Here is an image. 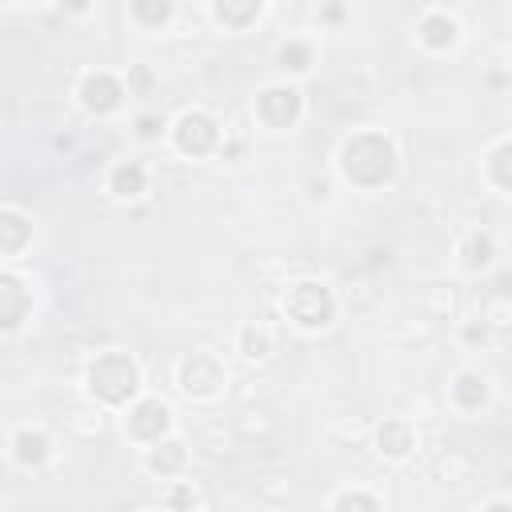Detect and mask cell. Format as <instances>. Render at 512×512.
Segmentation results:
<instances>
[{"mask_svg": "<svg viewBox=\"0 0 512 512\" xmlns=\"http://www.w3.org/2000/svg\"><path fill=\"white\" fill-rule=\"evenodd\" d=\"M156 132H160V120H156V116H140V120H136V136H144V140H152Z\"/></svg>", "mask_w": 512, "mask_h": 512, "instance_id": "603a6c76", "label": "cell"}, {"mask_svg": "<svg viewBox=\"0 0 512 512\" xmlns=\"http://www.w3.org/2000/svg\"><path fill=\"white\" fill-rule=\"evenodd\" d=\"M192 500H196V496H192L188 488H176V492H172V508H188Z\"/></svg>", "mask_w": 512, "mask_h": 512, "instance_id": "d4e9b609", "label": "cell"}, {"mask_svg": "<svg viewBox=\"0 0 512 512\" xmlns=\"http://www.w3.org/2000/svg\"><path fill=\"white\" fill-rule=\"evenodd\" d=\"M168 404L164 400H140L132 412H128V432L136 436V440H148V444H156L164 432H168Z\"/></svg>", "mask_w": 512, "mask_h": 512, "instance_id": "52a82bcc", "label": "cell"}, {"mask_svg": "<svg viewBox=\"0 0 512 512\" xmlns=\"http://www.w3.org/2000/svg\"><path fill=\"white\" fill-rule=\"evenodd\" d=\"M108 184H112L116 196H140L144 192V168L140 164H116Z\"/></svg>", "mask_w": 512, "mask_h": 512, "instance_id": "2e32d148", "label": "cell"}, {"mask_svg": "<svg viewBox=\"0 0 512 512\" xmlns=\"http://www.w3.org/2000/svg\"><path fill=\"white\" fill-rule=\"evenodd\" d=\"M452 396H456L460 408H480V404L488 400V384H484L476 372H460L456 384H452Z\"/></svg>", "mask_w": 512, "mask_h": 512, "instance_id": "9a60e30c", "label": "cell"}, {"mask_svg": "<svg viewBox=\"0 0 512 512\" xmlns=\"http://www.w3.org/2000/svg\"><path fill=\"white\" fill-rule=\"evenodd\" d=\"M256 116L268 124V128H288L296 116H300V92L296 88H264L260 100H256Z\"/></svg>", "mask_w": 512, "mask_h": 512, "instance_id": "8992f818", "label": "cell"}, {"mask_svg": "<svg viewBox=\"0 0 512 512\" xmlns=\"http://www.w3.org/2000/svg\"><path fill=\"white\" fill-rule=\"evenodd\" d=\"M332 512H380V504L368 496V492H340Z\"/></svg>", "mask_w": 512, "mask_h": 512, "instance_id": "ffe728a7", "label": "cell"}, {"mask_svg": "<svg viewBox=\"0 0 512 512\" xmlns=\"http://www.w3.org/2000/svg\"><path fill=\"white\" fill-rule=\"evenodd\" d=\"M120 96H124V88H120L108 72H92V76H84V84H80V100H84V108L96 112V116L120 108Z\"/></svg>", "mask_w": 512, "mask_h": 512, "instance_id": "9c48e42d", "label": "cell"}, {"mask_svg": "<svg viewBox=\"0 0 512 512\" xmlns=\"http://www.w3.org/2000/svg\"><path fill=\"white\" fill-rule=\"evenodd\" d=\"M32 240V224L20 212H0V252H20Z\"/></svg>", "mask_w": 512, "mask_h": 512, "instance_id": "30bf717a", "label": "cell"}, {"mask_svg": "<svg viewBox=\"0 0 512 512\" xmlns=\"http://www.w3.org/2000/svg\"><path fill=\"white\" fill-rule=\"evenodd\" d=\"M28 308H32V296L24 280L12 272H0V332H12L28 316Z\"/></svg>", "mask_w": 512, "mask_h": 512, "instance_id": "ba28073f", "label": "cell"}, {"mask_svg": "<svg viewBox=\"0 0 512 512\" xmlns=\"http://www.w3.org/2000/svg\"><path fill=\"white\" fill-rule=\"evenodd\" d=\"M216 16L224 20V24H232V28H244L248 20H256L260 16V0H248V4H216Z\"/></svg>", "mask_w": 512, "mask_h": 512, "instance_id": "e0dca14e", "label": "cell"}, {"mask_svg": "<svg viewBox=\"0 0 512 512\" xmlns=\"http://www.w3.org/2000/svg\"><path fill=\"white\" fill-rule=\"evenodd\" d=\"M480 512H512V508H508V500H492V504L480 508Z\"/></svg>", "mask_w": 512, "mask_h": 512, "instance_id": "484cf974", "label": "cell"}, {"mask_svg": "<svg viewBox=\"0 0 512 512\" xmlns=\"http://www.w3.org/2000/svg\"><path fill=\"white\" fill-rule=\"evenodd\" d=\"M376 444L384 456H404L412 448V428L404 420H384L380 432H376Z\"/></svg>", "mask_w": 512, "mask_h": 512, "instance_id": "7c38bea8", "label": "cell"}, {"mask_svg": "<svg viewBox=\"0 0 512 512\" xmlns=\"http://www.w3.org/2000/svg\"><path fill=\"white\" fill-rule=\"evenodd\" d=\"M244 348H248V356H264V336L260 332H244Z\"/></svg>", "mask_w": 512, "mask_h": 512, "instance_id": "cb8c5ba5", "label": "cell"}, {"mask_svg": "<svg viewBox=\"0 0 512 512\" xmlns=\"http://www.w3.org/2000/svg\"><path fill=\"white\" fill-rule=\"evenodd\" d=\"M184 460H188L184 456V444H176V440H164V444L156 440V448L148 452V468L160 472V476H176L184 468Z\"/></svg>", "mask_w": 512, "mask_h": 512, "instance_id": "5bb4252c", "label": "cell"}, {"mask_svg": "<svg viewBox=\"0 0 512 512\" xmlns=\"http://www.w3.org/2000/svg\"><path fill=\"white\" fill-rule=\"evenodd\" d=\"M420 40H424L428 48H448V44L456 40V20L444 16V12H428V16L420 20Z\"/></svg>", "mask_w": 512, "mask_h": 512, "instance_id": "8fae6325", "label": "cell"}, {"mask_svg": "<svg viewBox=\"0 0 512 512\" xmlns=\"http://www.w3.org/2000/svg\"><path fill=\"white\" fill-rule=\"evenodd\" d=\"M220 384H224V368H220V360L212 352H192L180 364V388L188 396H212Z\"/></svg>", "mask_w": 512, "mask_h": 512, "instance_id": "5b68a950", "label": "cell"}, {"mask_svg": "<svg viewBox=\"0 0 512 512\" xmlns=\"http://www.w3.org/2000/svg\"><path fill=\"white\" fill-rule=\"evenodd\" d=\"M284 312H288L300 328H324V324L332 320V312H336V300H332V292H328L324 284H316V280H300V284L288 288V296H284Z\"/></svg>", "mask_w": 512, "mask_h": 512, "instance_id": "3957f363", "label": "cell"}, {"mask_svg": "<svg viewBox=\"0 0 512 512\" xmlns=\"http://www.w3.org/2000/svg\"><path fill=\"white\" fill-rule=\"evenodd\" d=\"M308 60H312V48H308L304 40H288V44H280V68H288V72H304Z\"/></svg>", "mask_w": 512, "mask_h": 512, "instance_id": "ac0fdd59", "label": "cell"}, {"mask_svg": "<svg viewBox=\"0 0 512 512\" xmlns=\"http://www.w3.org/2000/svg\"><path fill=\"white\" fill-rule=\"evenodd\" d=\"M140 388V372L132 364V356L124 352H104L92 360L88 368V392L104 404H124L132 392Z\"/></svg>", "mask_w": 512, "mask_h": 512, "instance_id": "7a4b0ae2", "label": "cell"}, {"mask_svg": "<svg viewBox=\"0 0 512 512\" xmlns=\"http://www.w3.org/2000/svg\"><path fill=\"white\" fill-rule=\"evenodd\" d=\"M392 168H396V152H392L388 136H380V132H356L340 148V172L356 188H380V184H388L392 180Z\"/></svg>", "mask_w": 512, "mask_h": 512, "instance_id": "6da1fadb", "label": "cell"}, {"mask_svg": "<svg viewBox=\"0 0 512 512\" xmlns=\"http://www.w3.org/2000/svg\"><path fill=\"white\" fill-rule=\"evenodd\" d=\"M168 12H172V8H168L164 0H136V4H132V16L144 20V24H164Z\"/></svg>", "mask_w": 512, "mask_h": 512, "instance_id": "44dd1931", "label": "cell"}, {"mask_svg": "<svg viewBox=\"0 0 512 512\" xmlns=\"http://www.w3.org/2000/svg\"><path fill=\"white\" fill-rule=\"evenodd\" d=\"M508 156H512V144H500L492 152V180L496 188H512V172H508Z\"/></svg>", "mask_w": 512, "mask_h": 512, "instance_id": "7402d4cb", "label": "cell"}, {"mask_svg": "<svg viewBox=\"0 0 512 512\" xmlns=\"http://www.w3.org/2000/svg\"><path fill=\"white\" fill-rule=\"evenodd\" d=\"M172 132H176L180 152H188V156H204V152H212L216 140H220V128H216V120H212L208 112H184Z\"/></svg>", "mask_w": 512, "mask_h": 512, "instance_id": "277c9868", "label": "cell"}, {"mask_svg": "<svg viewBox=\"0 0 512 512\" xmlns=\"http://www.w3.org/2000/svg\"><path fill=\"white\" fill-rule=\"evenodd\" d=\"M488 260H492V236L472 232L468 244H464V264H468V268H484Z\"/></svg>", "mask_w": 512, "mask_h": 512, "instance_id": "d6986e66", "label": "cell"}, {"mask_svg": "<svg viewBox=\"0 0 512 512\" xmlns=\"http://www.w3.org/2000/svg\"><path fill=\"white\" fill-rule=\"evenodd\" d=\"M12 452H16V460H20V464L36 468V464H44V460H48V436H44V432L24 428V432L12 440Z\"/></svg>", "mask_w": 512, "mask_h": 512, "instance_id": "4fadbf2b", "label": "cell"}]
</instances>
